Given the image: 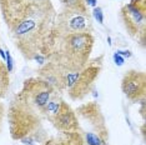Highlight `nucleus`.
Instances as JSON below:
<instances>
[{"label":"nucleus","mask_w":146,"mask_h":145,"mask_svg":"<svg viewBox=\"0 0 146 145\" xmlns=\"http://www.w3.org/2000/svg\"><path fill=\"white\" fill-rule=\"evenodd\" d=\"M0 11L14 45L26 60L48 57L58 14L51 0H0Z\"/></svg>","instance_id":"1"},{"label":"nucleus","mask_w":146,"mask_h":145,"mask_svg":"<svg viewBox=\"0 0 146 145\" xmlns=\"http://www.w3.org/2000/svg\"><path fill=\"white\" fill-rule=\"evenodd\" d=\"M59 91L40 76L29 78L13 98L8 110L10 135L14 140L33 145L45 116V106Z\"/></svg>","instance_id":"2"},{"label":"nucleus","mask_w":146,"mask_h":145,"mask_svg":"<svg viewBox=\"0 0 146 145\" xmlns=\"http://www.w3.org/2000/svg\"><path fill=\"white\" fill-rule=\"evenodd\" d=\"M94 43L95 39L91 31L55 35L46 59L66 72L78 71L90 60Z\"/></svg>","instance_id":"3"},{"label":"nucleus","mask_w":146,"mask_h":145,"mask_svg":"<svg viewBox=\"0 0 146 145\" xmlns=\"http://www.w3.org/2000/svg\"><path fill=\"white\" fill-rule=\"evenodd\" d=\"M102 63H104V55L95 58L91 61L89 60L88 64L80 70L66 74L65 89L71 100H82L91 93L96 80L100 76Z\"/></svg>","instance_id":"4"},{"label":"nucleus","mask_w":146,"mask_h":145,"mask_svg":"<svg viewBox=\"0 0 146 145\" xmlns=\"http://www.w3.org/2000/svg\"><path fill=\"white\" fill-rule=\"evenodd\" d=\"M120 18L129 35L145 45L146 36V0H131L120 10Z\"/></svg>","instance_id":"5"},{"label":"nucleus","mask_w":146,"mask_h":145,"mask_svg":"<svg viewBox=\"0 0 146 145\" xmlns=\"http://www.w3.org/2000/svg\"><path fill=\"white\" fill-rule=\"evenodd\" d=\"M91 18L88 13L62 10L56 14L55 35H65L71 33L91 31Z\"/></svg>","instance_id":"6"},{"label":"nucleus","mask_w":146,"mask_h":145,"mask_svg":"<svg viewBox=\"0 0 146 145\" xmlns=\"http://www.w3.org/2000/svg\"><path fill=\"white\" fill-rule=\"evenodd\" d=\"M121 90L132 103L144 100L146 93V75L139 70L126 71L121 80Z\"/></svg>","instance_id":"7"},{"label":"nucleus","mask_w":146,"mask_h":145,"mask_svg":"<svg viewBox=\"0 0 146 145\" xmlns=\"http://www.w3.org/2000/svg\"><path fill=\"white\" fill-rule=\"evenodd\" d=\"M50 123L55 126V129L60 133H72V131L79 130V121L78 115L71 106L64 100L61 101L59 110L51 118Z\"/></svg>","instance_id":"8"},{"label":"nucleus","mask_w":146,"mask_h":145,"mask_svg":"<svg viewBox=\"0 0 146 145\" xmlns=\"http://www.w3.org/2000/svg\"><path fill=\"white\" fill-rule=\"evenodd\" d=\"M39 72H40L39 76L41 79H44L45 81H48L59 93H60L62 89H65V79H66V74L68 72L65 70H62L60 67H58L54 63L48 61L46 64H42V68L40 69Z\"/></svg>","instance_id":"9"},{"label":"nucleus","mask_w":146,"mask_h":145,"mask_svg":"<svg viewBox=\"0 0 146 145\" xmlns=\"http://www.w3.org/2000/svg\"><path fill=\"white\" fill-rule=\"evenodd\" d=\"M84 139L79 130L72 133H61L60 136H55L44 141L42 145H82Z\"/></svg>","instance_id":"10"},{"label":"nucleus","mask_w":146,"mask_h":145,"mask_svg":"<svg viewBox=\"0 0 146 145\" xmlns=\"http://www.w3.org/2000/svg\"><path fill=\"white\" fill-rule=\"evenodd\" d=\"M61 4L65 10L88 13V6H86L85 0H61Z\"/></svg>","instance_id":"11"},{"label":"nucleus","mask_w":146,"mask_h":145,"mask_svg":"<svg viewBox=\"0 0 146 145\" xmlns=\"http://www.w3.org/2000/svg\"><path fill=\"white\" fill-rule=\"evenodd\" d=\"M9 88V71L6 67L0 61V98H3Z\"/></svg>","instance_id":"12"},{"label":"nucleus","mask_w":146,"mask_h":145,"mask_svg":"<svg viewBox=\"0 0 146 145\" xmlns=\"http://www.w3.org/2000/svg\"><path fill=\"white\" fill-rule=\"evenodd\" d=\"M92 14H94V18L98 20V23H100V24H104V14H102L101 8H99V6H95Z\"/></svg>","instance_id":"13"},{"label":"nucleus","mask_w":146,"mask_h":145,"mask_svg":"<svg viewBox=\"0 0 146 145\" xmlns=\"http://www.w3.org/2000/svg\"><path fill=\"white\" fill-rule=\"evenodd\" d=\"M5 59H6V69H8L9 72H11L13 71V59H11V55L9 50L5 51Z\"/></svg>","instance_id":"14"},{"label":"nucleus","mask_w":146,"mask_h":145,"mask_svg":"<svg viewBox=\"0 0 146 145\" xmlns=\"http://www.w3.org/2000/svg\"><path fill=\"white\" fill-rule=\"evenodd\" d=\"M114 61H115V64L117 65V67H121L122 64H124V61H125V59L121 57V55H119L117 53H115L114 54Z\"/></svg>","instance_id":"15"},{"label":"nucleus","mask_w":146,"mask_h":145,"mask_svg":"<svg viewBox=\"0 0 146 145\" xmlns=\"http://www.w3.org/2000/svg\"><path fill=\"white\" fill-rule=\"evenodd\" d=\"M4 115H5V108H4V105L0 103V130H1V125H3V120H4Z\"/></svg>","instance_id":"16"},{"label":"nucleus","mask_w":146,"mask_h":145,"mask_svg":"<svg viewBox=\"0 0 146 145\" xmlns=\"http://www.w3.org/2000/svg\"><path fill=\"white\" fill-rule=\"evenodd\" d=\"M116 53H117L119 55H124V57H127V58L131 57V53L129 51V50H117Z\"/></svg>","instance_id":"17"},{"label":"nucleus","mask_w":146,"mask_h":145,"mask_svg":"<svg viewBox=\"0 0 146 145\" xmlns=\"http://www.w3.org/2000/svg\"><path fill=\"white\" fill-rule=\"evenodd\" d=\"M85 3H86V6H89V5L95 6L96 3H98V0H85Z\"/></svg>","instance_id":"18"},{"label":"nucleus","mask_w":146,"mask_h":145,"mask_svg":"<svg viewBox=\"0 0 146 145\" xmlns=\"http://www.w3.org/2000/svg\"><path fill=\"white\" fill-rule=\"evenodd\" d=\"M82 145H88V144H86V143H85V141H84V144H82Z\"/></svg>","instance_id":"19"}]
</instances>
